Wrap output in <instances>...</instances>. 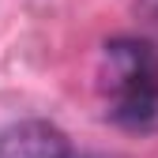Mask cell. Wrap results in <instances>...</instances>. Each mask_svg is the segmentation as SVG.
<instances>
[{
    "label": "cell",
    "mask_w": 158,
    "mask_h": 158,
    "mask_svg": "<svg viewBox=\"0 0 158 158\" xmlns=\"http://www.w3.org/2000/svg\"><path fill=\"white\" fill-rule=\"evenodd\" d=\"M98 87L106 117L121 128H147L158 117V49L147 38H113L102 45Z\"/></svg>",
    "instance_id": "obj_1"
},
{
    "label": "cell",
    "mask_w": 158,
    "mask_h": 158,
    "mask_svg": "<svg viewBox=\"0 0 158 158\" xmlns=\"http://www.w3.org/2000/svg\"><path fill=\"white\" fill-rule=\"evenodd\" d=\"M0 158H72V147L49 121H19L0 132Z\"/></svg>",
    "instance_id": "obj_2"
}]
</instances>
